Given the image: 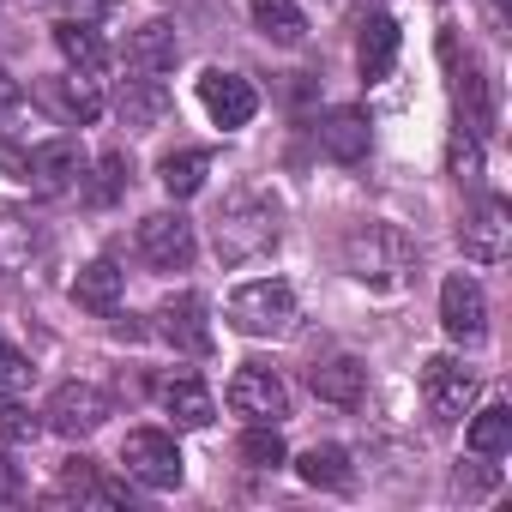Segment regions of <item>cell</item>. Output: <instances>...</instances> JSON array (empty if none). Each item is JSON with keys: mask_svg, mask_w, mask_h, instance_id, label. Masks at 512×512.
<instances>
[{"mask_svg": "<svg viewBox=\"0 0 512 512\" xmlns=\"http://www.w3.org/2000/svg\"><path fill=\"white\" fill-rule=\"evenodd\" d=\"M19 103H25V91H19V79H13V73H0V115H13Z\"/></svg>", "mask_w": 512, "mask_h": 512, "instance_id": "e575fe53", "label": "cell"}, {"mask_svg": "<svg viewBox=\"0 0 512 512\" xmlns=\"http://www.w3.org/2000/svg\"><path fill=\"white\" fill-rule=\"evenodd\" d=\"M440 326H446V338H458V344H476V338L488 332V296H482L476 278L452 272V278L440 284Z\"/></svg>", "mask_w": 512, "mask_h": 512, "instance_id": "30bf717a", "label": "cell"}, {"mask_svg": "<svg viewBox=\"0 0 512 512\" xmlns=\"http://www.w3.org/2000/svg\"><path fill=\"white\" fill-rule=\"evenodd\" d=\"M506 205L500 199H482L470 217H464V229H458V241H464V260H476V266H494V260H506Z\"/></svg>", "mask_w": 512, "mask_h": 512, "instance_id": "4fadbf2b", "label": "cell"}, {"mask_svg": "<svg viewBox=\"0 0 512 512\" xmlns=\"http://www.w3.org/2000/svg\"><path fill=\"white\" fill-rule=\"evenodd\" d=\"M476 386H482L476 368H464L458 356H428V362H422V398H428L434 422H458V416L470 410Z\"/></svg>", "mask_w": 512, "mask_h": 512, "instance_id": "277c9868", "label": "cell"}, {"mask_svg": "<svg viewBox=\"0 0 512 512\" xmlns=\"http://www.w3.org/2000/svg\"><path fill=\"white\" fill-rule=\"evenodd\" d=\"M494 482H500L494 470H482V476H470V470H458V488H464V494H482V488H494Z\"/></svg>", "mask_w": 512, "mask_h": 512, "instance_id": "d590c367", "label": "cell"}, {"mask_svg": "<svg viewBox=\"0 0 512 512\" xmlns=\"http://www.w3.org/2000/svg\"><path fill=\"white\" fill-rule=\"evenodd\" d=\"M163 115H169V91H163V79H145V73H139V79L121 85V121H127V127L145 133V127H157Z\"/></svg>", "mask_w": 512, "mask_h": 512, "instance_id": "ffe728a7", "label": "cell"}, {"mask_svg": "<svg viewBox=\"0 0 512 512\" xmlns=\"http://www.w3.org/2000/svg\"><path fill=\"white\" fill-rule=\"evenodd\" d=\"M139 253H145L157 272H187L193 253H199L193 223H187L181 211H151V217L139 223Z\"/></svg>", "mask_w": 512, "mask_h": 512, "instance_id": "8992f818", "label": "cell"}, {"mask_svg": "<svg viewBox=\"0 0 512 512\" xmlns=\"http://www.w3.org/2000/svg\"><path fill=\"white\" fill-rule=\"evenodd\" d=\"M247 7H253V25H260L272 43H284V49H296L308 37V19H302L296 0H247Z\"/></svg>", "mask_w": 512, "mask_h": 512, "instance_id": "7402d4cb", "label": "cell"}, {"mask_svg": "<svg viewBox=\"0 0 512 512\" xmlns=\"http://www.w3.org/2000/svg\"><path fill=\"white\" fill-rule=\"evenodd\" d=\"M278 241V205L266 193H235L217 211V253L223 260H253Z\"/></svg>", "mask_w": 512, "mask_h": 512, "instance_id": "7a4b0ae2", "label": "cell"}, {"mask_svg": "<svg viewBox=\"0 0 512 512\" xmlns=\"http://www.w3.org/2000/svg\"><path fill=\"white\" fill-rule=\"evenodd\" d=\"M229 410L247 416V422H284V416H290V392H284V380H278L266 362H247V368L229 380Z\"/></svg>", "mask_w": 512, "mask_h": 512, "instance_id": "ba28073f", "label": "cell"}, {"mask_svg": "<svg viewBox=\"0 0 512 512\" xmlns=\"http://www.w3.org/2000/svg\"><path fill=\"white\" fill-rule=\"evenodd\" d=\"M344 272L368 290H404L416 278V247L398 223H356L344 235Z\"/></svg>", "mask_w": 512, "mask_h": 512, "instance_id": "6da1fadb", "label": "cell"}, {"mask_svg": "<svg viewBox=\"0 0 512 512\" xmlns=\"http://www.w3.org/2000/svg\"><path fill=\"white\" fill-rule=\"evenodd\" d=\"M199 103H205V115L223 133H235V127H247L253 115H260V91H253L241 73H229V67H205L199 73Z\"/></svg>", "mask_w": 512, "mask_h": 512, "instance_id": "5b68a950", "label": "cell"}, {"mask_svg": "<svg viewBox=\"0 0 512 512\" xmlns=\"http://www.w3.org/2000/svg\"><path fill=\"white\" fill-rule=\"evenodd\" d=\"M121 464H127V476L145 482V488H181V452H175V440L157 434V428H133L127 446H121Z\"/></svg>", "mask_w": 512, "mask_h": 512, "instance_id": "52a82bcc", "label": "cell"}, {"mask_svg": "<svg viewBox=\"0 0 512 512\" xmlns=\"http://www.w3.org/2000/svg\"><path fill=\"white\" fill-rule=\"evenodd\" d=\"M241 458H247L253 470H278V464H284V434H278V422H253V428L241 434Z\"/></svg>", "mask_w": 512, "mask_h": 512, "instance_id": "f1b7e54d", "label": "cell"}, {"mask_svg": "<svg viewBox=\"0 0 512 512\" xmlns=\"http://www.w3.org/2000/svg\"><path fill=\"white\" fill-rule=\"evenodd\" d=\"M61 488L73 500H91V506H127V482H109L91 458H67L61 464Z\"/></svg>", "mask_w": 512, "mask_h": 512, "instance_id": "ac0fdd59", "label": "cell"}, {"mask_svg": "<svg viewBox=\"0 0 512 512\" xmlns=\"http://www.w3.org/2000/svg\"><path fill=\"white\" fill-rule=\"evenodd\" d=\"M290 320H296V296H290V284H278V278L241 284V290L229 296V326L247 332V338H278V332H290Z\"/></svg>", "mask_w": 512, "mask_h": 512, "instance_id": "3957f363", "label": "cell"}, {"mask_svg": "<svg viewBox=\"0 0 512 512\" xmlns=\"http://www.w3.org/2000/svg\"><path fill=\"white\" fill-rule=\"evenodd\" d=\"M157 332H163V344H175L181 356H205L211 350V320H205V302L199 296H169L163 308H157Z\"/></svg>", "mask_w": 512, "mask_h": 512, "instance_id": "8fae6325", "label": "cell"}, {"mask_svg": "<svg viewBox=\"0 0 512 512\" xmlns=\"http://www.w3.org/2000/svg\"><path fill=\"white\" fill-rule=\"evenodd\" d=\"M205 175H211V157H205V151H169V157L157 163V181H163L169 199H193V193L205 187Z\"/></svg>", "mask_w": 512, "mask_h": 512, "instance_id": "603a6c76", "label": "cell"}, {"mask_svg": "<svg viewBox=\"0 0 512 512\" xmlns=\"http://www.w3.org/2000/svg\"><path fill=\"white\" fill-rule=\"evenodd\" d=\"M506 446H512V410H506V404L476 410V416H470V452H476V458H500Z\"/></svg>", "mask_w": 512, "mask_h": 512, "instance_id": "4316f807", "label": "cell"}, {"mask_svg": "<svg viewBox=\"0 0 512 512\" xmlns=\"http://www.w3.org/2000/svg\"><path fill=\"white\" fill-rule=\"evenodd\" d=\"M296 470H302L308 488H332V494L350 488V452H344V446H308Z\"/></svg>", "mask_w": 512, "mask_h": 512, "instance_id": "d4e9b609", "label": "cell"}, {"mask_svg": "<svg viewBox=\"0 0 512 512\" xmlns=\"http://www.w3.org/2000/svg\"><path fill=\"white\" fill-rule=\"evenodd\" d=\"M25 494V476H19V464L13 458H0V506H7V500H19Z\"/></svg>", "mask_w": 512, "mask_h": 512, "instance_id": "836d02e7", "label": "cell"}, {"mask_svg": "<svg viewBox=\"0 0 512 512\" xmlns=\"http://www.w3.org/2000/svg\"><path fill=\"white\" fill-rule=\"evenodd\" d=\"M103 7H109V0H73V13H85V19H97Z\"/></svg>", "mask_w": 512, "mask_h": 512, "instance_id": "74e56055", "label": "cell"}, {"mask_svg": "<svg viewBox=\"0 0 512 512\" xmlns=\"http://www.w3.org/2000/svg\"><path fill=\"white\" fill-rule=\"evenodd\" d=\"M368 115L362 109H332L326 121H320V151L332 157V163H362L368 157Z\"/></svg>", "mask_w": 512, "mask_h": 512, "instance_id": "2e32d148", "label": "cell"}, {"mask_svg": "<svg viewBox=\"0 0 512 512\" xmlns=\"http://www.w3.org/2000/svg\"><path fill=\"white\" fill-rule=\"evenodd\" d=\"M356 67H362L368 85L386 79V73L398 67V25H392L386 13H374V19L362 25V37H356Z\"/></svg>", "mask_w": 512, "mask_h": 512, "instance_id": "e0dca14e", "label": "cell"}, {"mask_svg": "<svg viewBox=\"0 0 512 512\" xmlns=\"http://www.w3.org/2000/svg\"><path fill=\"white\" fill-rule=\"evenodd\" d=\"M175 55H181V43H175V25H163V19H151V25H139V31L127 37V67L145 73V79L169 73Z\"/></svg>", "mask_w": 512, "mask_h": 512, "instance_id": "9a60e30c", "label": "cell"}, {"mask_svg": "<svg viewBox=\"0 0 512 512\" xmlns=\"http://www.w3.org/2000/svg\"><path fill=\"white\" fill-rule=\"evenodd\" d=\"M25 181H37L43 193H67L85 181V151L73 139H43L31 157H25Z\"/></svg>", "mask_w": 512, "mask_h": 512, "instance_id": "7c38bea8", "label": "cell"}, {"mask_svg": "<svg viewBox=\"0 0 512 512\" xmlns=\"http://www.w3.org/2000/svg\"><path fill=\"white\" fill-rule=\"evenodd\" d=\"M308 386H314V398H320V404L356 410V404H362V392H368V368H362L356 356H326V362L308 374Z\"/></svg>", "mask_w": 512, "mask_h": 512, "instance_id": "5bb4252c", "label": "cell"}, {"mask_svg": "<svg viewBox=\"0 0 512 512\" xmlns=\"http://www.w3.org/2000/svg\"><path fill=\"white\" fill-rule=\"evenodd\" d=\"M55 49L67 55V67H73V73H103V61H109L103 37H97L85 19H61V25H55Z\"/></svg>", "mask_w": 512, "mask_h": 512, "instance_id": "d6986e66", "label": "cell"}, {"mask_svg": "<svg viewBox=\"0 0 512 512\" xmlns=\"http://www.w3.org/2000/svg\"><path fill=\"white\" fill-rule=\"evenodd\" d=\"M31 374H37V368H31V362H25V356L7 344V338H0V392H19V386H31Z\"/></svg>", "mask_w": 512, "mask_h": 512, "instance_id": "d6a6232c", "label": "cell"}, {"mask_svg": "<svg viewBox=\"0 0 512 512\" xmlns=\"http://www.w3.org/2000/svg\"><path fill=\"white\" fill-rule=\"evenodd\" d=\"M49 103H55L67 121H79V127H91V121L103 115V91L91 85V73H85V79H55V85H49Z\"/></svg>", "mask_w": 512, "mask_h": 512, "instance_id": "484cf974", "label": "cell"}, {"mask_svg": "<svg viewBox=\"0 0 512 512\" xmlns=\"http://www.w3.org/2000/svg\"><path fill=\"white\" fill-rule=\"evenodd\" d=\"M73 302H79L85 314H115V308H121V272H115L109 260H91V266L73 278Z\"/></svg>", "mask_w": 512, "mask_h": 512, "instance_id": "44dd1931", "label": "cell"}, {"mask_svg": "<svg viewBox=\"0 0 512 512\" xmlns=\"http://www.w3.org/2000/svg\"><path fill=\"white\" fill-rule=\"evenodd\" d=\"M121 193H127V157H121V151H109V157L97 163V181H91V193H85V199H91V205H109V199H121Z\"/></svg>", "mask_w": 512, "mask_h": 512, "instance_id": "f546056e", "label": "cell"}, {"mask_svg": "<svg viewBox=\"0 0 512 512\" xmlns=\"http://www.w3.org/2000/svg\"><path fill=\"white\" fill-rule=\"evenodd\" d=\"M25 247H31V229H19L13 247H0V266H19V253H25Z\"/></svg>", "mask_w": 512, "mask_h": 512, "instance_id": "8d00e7d4", "label": "cell"}, {"mask_svg": "<svg viewBox=\"0 0 512 512\" xmlns=\"http://www.w3.org/2000/svg\"><path fill=\"white\" fill-rule=\"evenodd\" d=\"M488 7H494V13H506V0H488Z\"/></svg>", "mask_w": 512, "mask_h": 512, "instance_id": "f35d334b", "label": "cell"}, {"mask_svg": "<svg viewBox=\"0 0 512 512\" xmlns=\"http://www.w3.org/2000/svg\"><path fill=\"white\" fill-rule=\"evenodd\" d=\"M157 398H163V410L175 416V428H205V422H211V392H205L199 380H163Z\"/></svg>", "mask_w": 512, "mask_h": 512, "instance_id": "cb8c5ba5", "label": "cell"}, {"mask_svg": "<svg viewBox=\"0 0 512 512\" xmlns=\"http://www.w3.org/2000/svg\"><path fill=\"white\" fill-rule=\"evenodd\" d=\"M0 440H37V416L13 392H0Z\"/></svg>", "mask_w": 512, "mask_h": 512, "instance_id": "4dcf8cb0", "label": "cell"}, {"mask_svg": "<svg viewBox=\"0 0 512 512\" xmlns=\"http://www.w3.org/2000/svg\"><path fill=\"white\" fill-rule=\"evenodd\" d=\"M458 97H464V127H470V133L494 127V97H488V79H482V67H476V61H464Z\"/></svg>", "mask_w": 512, "mask_h": 512, "instance_id": "83f0119b", "label": "cell"}, {"mask_svg": "<svg viewBox=\"0 0 512 512\" xmlns=\"http://www.w3.org/2000/svg\"><path fill=\"white\" fill-rule=\"evenodd\" d=\"M43 416H49L55 434L85 440V434H97V428L109 422V392H97V386H85V380H67V386H55V398H49Z\"/></svg>", "mask_w": 512, "mask_h": 512, "instance_id": "9c48e42d", "label": "cell"}, {"mask_svg": "<svg viewBox=\"0 0 512 512\" xmlns=\"http://www.w3.org/2000/svg\"><path fill=\"white\" fill-rule=\"evenodd\" d=\"M452 169H458L464 187L482 181V151H476V133H470V127H458V139H452Z\"/></svg>", "mask_w": 512, "mask_h": 512, "instance_id": "1f68e13d", "label": "cell"}]
</instances>
